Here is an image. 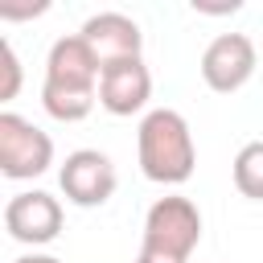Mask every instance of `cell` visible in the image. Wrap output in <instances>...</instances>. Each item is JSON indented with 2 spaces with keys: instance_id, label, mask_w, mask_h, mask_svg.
Returning <instances> with one entry per match:
<instances>
[{
  "instance_id": "cell-1",
  "label": "cell",
  "mask_w": 263,
  "mask_h": 263,
  "mask_svg": "<svg viewBox=\"0 0 263 263\" xmlns=\"http://www.w3.org/2000/svg\"><path fill=\"white\" fill-rule=\"evenodd\" d=\"M99 58L82 41V33L58 37L45 58V82H41V107L58 123H78L99 103Z\"/></svg>"
},
{
  "instance_id": "cell-2",
  "label": "cell",
  "mask_w": 263,
  "mask_h": 263,
  "mask_svg": "<svg viewBox=\"0 0 263 263\" xmlns=\"http://www.w3.org/2000/svg\"><path fill=\"white\" fill-rule=\"evenodd\" d=\"M136 156H140V173L148 181L185 185L197 168V144H193V132H189V119L173 107H152L140 119Z\"/></svg>"
},
{
  "instance_id": "cell-3",
  "label": "cell",
  "mask_w": 263,
  "mask_h": 263,
  "mask_svg": "<svg viewBox=\"0 0 263 263\" xmlns=\"http://www.w3.org/2000/svg\"><path fill=\"white\" fill-rule=\"evenodd\" d=\"M197 242H201V210H197L193 197L168 193V197H156V201L148 205L140 247L189 263V255L197 251Z\"/></svg>"
},
{
  "instance_id": "cell-4",
  "label": "cell",
  "mask_w": 263,
  "mask_h": 263,
  "mask_svg": "<svg viewBox=\"0 0 263 263\" xmlns=\"http://www.w3.org/2000/svg\"><path fill=\"white\" fill-rule=\"evenodd\" d=\"M53 164V140L33 119L0 111V173L8 181H33Z\"/></svg>"
},
{
  "instance_id": "cell-5",
  "label": "cell",
  "mask_w": 263,
  "mask_h": 263,
  "mask_svg": "<svg viewBox=\"0 0 263 263\" xmlns=\"http://www.w3.org/2000/svg\"><path fill=\"white\" fill-rule=\"evenodd\" d=\"M255 66H259V53H255V41L247 33H218L205 45L197 70L214 95H234L255 78Z\"/></svg>"
},
{
  "instance_id": "cell-6",
  "label": "cell",
  "mask_w": 263,
  "mask_h": 263,
  "mask_svg": "<svg viewBox=\"0 0 263 263\" xmlns=\"http://www.w3.org/2000/svg\"><path fill=\"white\" fill-rule=\"evenodd\" d=\"M58 185L66 193L70 205H82V210H95V205H107L119 177H115V164L107 152L99 148H78L62 160L58 168Z\"/></svg>"
},
{
  "instance_id": "cell-7",
  "label": "cell",
  "mask_w": 263,
  "mask_h": 263,
  "mask_svg": "<svg viewBox=\"0 0 263 263\" xmlns=\"http://www.w3.org/2000/svg\"><path fill=\"white\" fill-rule=\"evenodd\" d=\"M62 201L45 189H25V193H12L8 205H4V230L8 238L25 242V247H45L62 234Z\"/></svg>"
},
{
  "instance_id": "cell-8",
  "label": "cell",
  "mask_w": 263,
  "mask_h": 263,
  "mask_svg": "<svg viewBox=\"0 0 263 263\" xmlns=\"http://www.w3.org/2000/svg\"><path fill=\"white\" fill-rule=\"evenodd\" d=\"M148 99H152V74L144 66V58L103 66V74H99V107L107 115L127 119V115L144 111Z\"/></svg>"
},
{
  "instance_id": "cell-9",
  "label": "cell",
  "mask_w": 263,
  "mask_h": 263,
  "mask_svg": "<svg viewBox=\"0 0 263 263\" xmlns=\"http://www.w3.org/2000/svg\"><path fill=\"white\" fill-rule=\"evenodd\" d=\"M82 41L95 49L99 66H115V62H132L144 53V33L132 16L123 12H95L82 21Z\"/></svg>"
},
{
  "instance_id": "cell-10",
  "label": "cell",
  "mask_w": 263,
  "mask_h": 263,
  "mask_svg": "<svg viewBox=\"0 0 263 263\" xmlns=\"http://www.w3.org/2000/svg\"><path fill=\"white\" fill-rule=\"evenodd\" d=\"M230 177H234V189L251 201H263V140H251L238 148L234 164H230Z\"/></svg>"
},
{
  "instance_id": "cell-11",
  "label": "cell",
  "mask_w": 263,
  "mask_h": 263,
  "mask_svg": "<svg viewBox=\"0 0 263 263\" xmlns=\"http://www.w3.org/2000/svg\"><path fill=\"white\" fill-rule=\"evenodd\" d=\"M0 70H4L0 103H12V99H16V90H21V58H16L12 41H0Z\"/></svg>"
},
{
  "instance_id": "cell-12",
  "label": "cell",
  "mask_w": 263,
  "mask_h": 263,
  "mask_svg": "<svg viewBox=\"0 0 263 263\" xmlns=\"http://www.w3.org/2000/svg\"><path fill=\"white\" fill-rule=\"evenodd\" d=\"M136 263H185V259H173V255H160V251H148V247H140Z\"/></svg>"
},
{
  "instance_id": "cell-13",
  "label": "cell",
  "mask_w": 263,
  "mask_h": 263,
  "mask_svg": "<svg viewBox=\"0 0 263 263\" xmlns=\"http://www.w3.org/2000/svg\"><path fill=\"white\" fill-rule=\"evenodd\" d=\"M12 263H62L58 255H45V251H29V255H21V259H12Z\"/></svg>"
}]
</instances>
